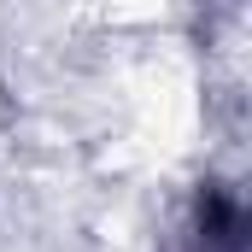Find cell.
Returning a JSON list of instances; mask_svg holds the SVG:
<instances>
[{"instance_id": "6da1fadb", "label": "cell", "mask_w": 252, "mask_h": 252, "mask_svg": "<svg viewBox=\"0 0 252 252\" xmlns=\"http://www.w3.org/2000/svg\"><path fill=\"white\" fill-rule=\"evenodd\" d=\"M182 252H247V211L229 182H199Z\"/></svg>"}]
</instances>
